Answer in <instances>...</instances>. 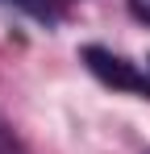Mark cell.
I'll return each instance as SVG.
<instances>
[{
  "label": "cell",
  "instance_id": "1",
  "mask_svg": "<svg viewBox=\"0 0 150 154\" xmlns=\"http://www.w3.org/2000/svg\"><path fill=\"white\" fill-rule=\"evenodd\" d=\"M83 63H88V71H92L100 83H108V88H117V92H133V96H150V75L138 63L113 54L108 46H83Z\"/></svg>",
  "mask_w": 150,
  "mask_h": 154
},
{
  "label": "cell",
  "instance_id": "2",
  "mask_svg": "<svg viewBox=\"0 0 150 154\" xmlns=\"http://www.w3.org/2000/svg\"><path fill=\"white\" fill-rule=\"evenodd\" d=\"M8 4H17L21 13L38 17V21H58V0H8Z\"/></svg>",
  "mask_w": 150,
  "mask_h": 154
},
{
  "label": "cell",
  "instance_id": "3",
  "mask_svg": "<svg viewBox=\"0 0 150 154\" xmlns=\"http://www.w3.org/2000/svg\"><path fill=\"white\" fill-rule=\"evenodd\" d=\"M0 154H25V146L13 137V129H4V125H0Z\"/></svg>",
  "mask_w": 150,
  "mask_h": 154
},
{
  "label": "cell",
  "instance_id": "4",
  "mask_svg": "<svg viewBox=\"0 0 150 154\" xmlns=\"http://www.w3.org/2000/svg\"><path fill=\"white\" fill-rule=\"evenodd\" d=\"M129 13H133L138 21H146V25H150V0H129Z\"/></svg>",
  "mask_w": 150,
  "mask_h": 154
},
{
  "label": "cell",
  "instance_id": "5",
  "mask_svg": "<svg viewBox=\"0 0 150 154\" xmlns=\"http://www.w3.org/2000/svg\"><path fill=\"white\" fill-rule=\"evenodd\" d=\"M146 154H150V150H146Z\"/></svg>",
  "mask_w": 150,
  "mask_h": 154
}]
</instances>
